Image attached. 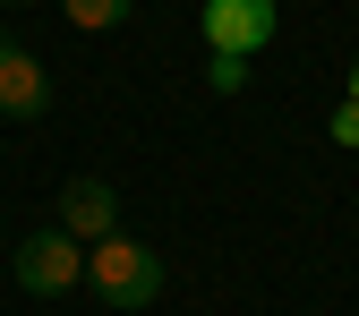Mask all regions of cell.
I'll return each mask as SVG.
<instances>
[{
    "mask_svg": "<svg viewBox=\"0 0 359 316\" xmlns=\"http://www.w3.org/2000/svg\"><path fill=\"white\" fill-rule=\"evenodd\" d=\"M351 103H359V52H351Z\"/></svg>",
    "mask_w": 359,
    "mask_h": 316,
    "instance_id": "9c48e42d",
    "label": "cell"
},
{
    "mask_svg": "<svg viewBox=\"0 0 359 316\" xmlns=\"http://www.w3.org/2000/svg\"><path fill=\"white\" fill-rule=\"evenodd\" d=\"M325 137H334V146H342V154H351V146H359V103H351V95H342V111H334V120H325Z\"/></svg>",
    "mask_w": 359,
    "mask_h": 316,
    "instance_id": "ba28073f",
    "label": "cell"
},
{
    "mask_svg": "<svg viewBox=\"0 0 359 316\" xmlns=\"http://www.w3.org/2000/svg\"><path fill=\"white\" fill-rule=\"evenodd\" d=\"M86 282H95V299L103 308H154L163 299V256L146 248V240H95L86 248Z\"/></svg>",
    "mask_w": 359,
    "mask_h": 316,
    "instance_id": "6da1fadb",
    "label": "cell"
},
{
    "mask_svg": "<svg viewBox=\"0 0 359 316\" xmlns=\"http://www.w3.org/2000/svg\"><path fill=\"white\" fill-rule=\"evenodd\" d=\"M9 9H26V0H9Z\"/></svg>",
    "mask_w": 359,
    "mask_h": 316,
    "instance_id": "30bf717a",
    "label": "cell"
},
{
    "mask_svg": "<svg viewBox=\"0 0 359 316\" xmlns=\"http://www.w3.org/2000/svg\"><path fill=\"white\" fill-rule=\"evenodd\" d=\"M77 282H86V240H69L60 222L34 231V240H18V291L60 299V291H77Z\"/></svg>",
    "mask_w": 359,
    "mask_h": 316,
    "instance_id": "7a4b0ae2",
    "label": "cell"
},
{
    "mask_svg": "<svg viewBox=\"0 0 359 316\" xmlns=\"http://www.w3.org/2000/svg\"><path fill=\"white\" fill-rule=\"evenodd\" d=\"M197 26H205V52H240V60H257L265 43H274L283 9H274V0H205Z\"/></svg>",
    "mask_w": 359,
    "mask_h": 316,
    "instance_id": "3957f363",
    "label": "cell"
},
{
    "mask_svg": "<svg viewBox=\"0 0 359 316\" xmlns=\"http://www.w3.org/2000/svg\"><path fill=\"white\" fill-rule=\"evenodd\" d=\"M60 231L86 240V248L120 231V197H111V179H69V188H60Z\"/></svg>",
    "mask_w": 359,
    "mask_h": 316,
    "instance_id": "277c9868",
    "label": "cell"
},
{
    "mask_svg": "<svg viewBox=\"0 0 359 316\" xmlns=\"http://www.w3.org/2000/svg\"><path fill=\"white\" fill-rule=\"evenodd\" d=\"M60 9H69V26L103 34V26H128V9H137V0H60Z\"/></svg>",
    "mask_w": 359,
    "mask_h": 316,
    "instance_id": "8992f818",
    "label": "cell"
},
{
    "mask_svg": "<svg viewBox=\"0 0 359 316\" xmlns=\"http://www.w3.org/2000/svg\"><path fill=\"white\" fill-rule=\"evenodd\" d=\"M205 85H214V95H240V85H248V60L240 52H205Z\"/></svg>",
    "mask_w": 359,
    "mask_h": 316,
    "instance_id": "52a82bcc",
    "label": "cell"
},
{
    "mask_svg": "<svg viewBox=\"0 0 359 316\" xmlns=\"http://www.w3.org/2000/svg\"><path fill=\"white\" fill-rule=\"evenodd\" d=\"M0 111L9 120H43L52 111V77H43V60L18 52V43H0Z\"/></svg>",
    "mask_w": 359,
    "mask_h": 316,
    "instance_id": "5b68a950",
    "label": "cell"
}]
</instances>
